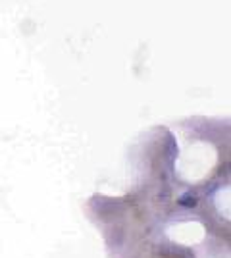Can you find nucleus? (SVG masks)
Returning a JSON list of instances; mask_svg holds the SVG:
<instances>
[{"label": "nucleus", "mask_w": 231, "mask_h": 258, "mask_svg": "<svg viewBox=\"0 0 231 258\" xmlns=\"http://www.w3.org/2000/svg\"><path fill=\"white\" fill-rule=\"evenodd\" d=\"M198 203H200V199H198V195H195L193 191L183 193L179 199H177V205L183 206V208H197Z\"/></svg>", "instance_id": "f257e3e1"}]
</instances>
